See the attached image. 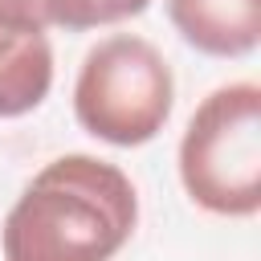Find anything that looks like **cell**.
<instances>
[{
    "mask_svg": "<svg viewBox=\"0 0 261 261\" xmlns=\"http://www.w3.org/2000/svg\"><path fill=\"white\" fill-rule=\"evenodd\" d=\"M139 228L130 175L98 155L49 159L0 224L4 261H114Z\"/></svg>",
    "mask_w": 261,
    "mask_h": 261,
    "instance_id": "obj_1",
    "label": "cell"
},
{
    "mask_svg": "<svg viewBox=\"0 0 261 261\" xmlns=\"http://www.w3.org/2000/svg\"><path fill=\"white\" fill-rule=\"evenodd\" d=\"M188 200L212 216L261 212V86H216L188 118L175 151Z\"/></svg>",
    "mask_w": 261,
    "mask_h": 261,
    "instance_id": "obj_2",
    "label": "cell"
},
{
    "mask_svg": "<svg viewBox=\"0 0 261 261\" xmlns=\"http://www.w3.org/2000/svg\"><path fill=\"white\" fill-rule=\"evenodd\" d=\"M175 106V73L159 45L139 33L102 37L77 65L73 118L86 135L110 147L151 143Z\"/></svg>",
    "mask_w": 261,
    "mask_h": 261,
    "instance_id": "obj_3",
    "label": "cell"
},
{
    "mask_svg": "<svg viewBox=\"0 0 261 261\" xmlns=\"http://www.w3.org/2000/svg\"><path fill=\"white\" fill-rule=\"evenodd\" d=\"M171 29L204 57H249L261 45V0H163Z\"/></svg>",
    "mask_w": 261,
    "mask_h": 261,
    "instance_id": "obj_4",
    "label": "cell"
},
{
    "mask_svg": "<svg viewBox=\"0 0 261 261\" xmlns=\"http://www.w3.org/2000/svg\"><path fill=\"white\" fill-rule=\"evenodd\" d=\"M53 90V45L45 33L0 24V118L33 114Z\"/></svg>",
    "mask_w": 261,
    "mask_h": 261,
    "instance_id": "obj_5",
    "label": "cell"
},
{
    "mask_svg": "<svg viewBox=\"0 0 261 261\" xmlns=\"http://www.w3.org/2000/svg\"><path fill=\"white\" fill-rule=\"evenodd\" d=\"M0 24L12 33H45L65 29V33H86L102 29L98 0H0Z\"/></svg>",
    "mask_w": 261,
    "mask_h": 261,
    "instance_id": "obj_6",
    "label": "cell"
},
{
    "mask_svg": "<svg viewBox=\"0 0 261 261\" xmlns=\"http://www.w3.org/2000/svg\"><path fill=\"white\" fill-rule=\"evenodd\" d=\"M147 8H151V0H98V16H102V24H118V20L143 16Z\"/></svg>",
    "mask_w": 261,
    "mask_h": 261,
    "instance_id": "obj_7",
    "label": "cell"
}]
</instances>
